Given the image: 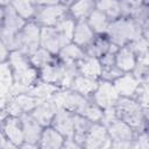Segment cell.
Returning a JSON list of instances; mask_svg holds the SVG:
<instances>
[{
    "instance_id": "6da1fadb",
    "label": "cell",
    "mask_w": 149,
    "mask_h": 149,
    "mask_svg": "<svg viewBox=\"0 0 149 149\" xmlns=\"http://www.w3.org/2000/svg\"><path fill=\"white\" fill-rule=\"evenodd\" d=\"M10 62L15 70V84L26 88L35 79V71L28 68L24 58L19 52L12 54Z\"/></svg>"
},
{
    "instance_id": "7a4b0ae2",
    "label": "cell",
    "mask_w": 149,
    "mask_h": 149,
    "mask_svg": "<svg viewBox=\"0 0 149 149\" xmlns=\"http://www.w3.org/2000/svg\"><path fill=\"white\" fill-rule=\"evenodd\" d=\"M109 34L112 36V38L118 42V43H122L128 38H134L137 35V29L135 27V24L130 21H118L115 23H113L109 28Z\"/></svg>"
},
{
    "instance_id": "3957f363",
    "label": "cell",
    "mask_w": 149,
    "mask_h": 149,
    "mask_svg": "<svg viewBox=\"0 0 149 149\" xmlns=\"http://www.w3.org/2000/svg\"><path fill=\"white\" fill-rule=\"evenodd\" d=\"M23 22L22 19L16 15V13L13 9H8L7 15H6V21H5V27L2 29V38L3 41L9 44L14 45L15 44V33L22 27Z\"/></svg>"
},
{
    "instance_id": "277c9868",
    "label": "cell",
    "mask_w": 149,
    "mask_h": 149,
    "mask_svg": "<svg viewBox=\"0 0 149 149\" xmlns=\"http://www.w3.org/2000/svg\"><path fill=\"white\" fill-rule=\"evenodd\" d=\"M119 112L128 123L133 126L141 125V121H142L141 109H140V106L134 101L122 100L119 105Z\"/></svg>"
},
{
    "instance_id": "5b68a950",
    "label": "cell",
    "mask_w": 149,
    "mask_h": 149,
    "mask_svg": "<svg viewBox=\"0 0 149 149\" xmlns=\"http://www.w3.org/2000/svg\"><path fill=\"white\" fill-rule=\"evenodd\" d=\"M58 108H59V106L56 102L55 98L52 97L49 100L43 101L38 105V107L34 112V118L37 122H40L42 125H45L51 120L52 115L56 113V111Z\"/></svg>"
},
{
    "instance_id": "8992f818",
    "label": "cell",
    "mask_w": 149,
    "mask_h": 149,
    "mask_svg": "<svg viewBox=\"0 0 149 149\" xmlns=\"http://www.w3.org/2000/svg\"><path fill=\"white\" fill-rule=\"evenodd\" d=\"M41 41H42V44L44 48H47L48 50L54 51V52L57 51L66 42L58 30H55L51 28H44L42 30Z\"/></svg>"
},
{
    "instance_id": "52a82bcc",
    "label": "cell",
    "mask_w": 149,
    "mask_h": 149,
    "mask_svg": "<svg viewBox=\"0 0 149 149\" xmlns=\"http://www.w3.org/2000/svg\"><path fill=\"white\" fill-rule=\"evenodd\" d=\"M38 38H40V35H38V29L36 28V26L28 24L24 28L19 43L21 44L22 49L26 52H31L36 49L38 44Z\"/></svg>"
},
{
    "instance_id": "ba28073f",
    "label": "cell",
    "mask_w": 149,
    "mask_h": 149,
    "mask_svg": "<svg viewBox=\"0 0 149 149\" xmlns=\"http://www.w3.org/2000/svg\"><path fill=\"white\" fill-rule=\"evenodd\" d=\"M118 99V91L114 86L108 83H104L100 85L95 93L97 102L102 107H109Z\"/></svg>"
},
{
    "instance_id": "9c48e42d",
    "label": "cell",
    "mask_w": 149,
    "mask_h": 149,
    "mask_svg": "<svg viewBox=\"0 0 149 149\" xmlns=\"http://www.w3.org/2000/svg\"><path fill=\"white\" fill-rule=\"evenodd\" d=\"M38 101L36 97H31V95H26V94H21L19 95L15 100L12 101L10 106H9V112L12 114H20L23 111H29L31 108H34L35 106L38 105Z\"/></svg>"
},
{
    "instance_id": "30bf717a",
    "label": "cell",
    "mask_w": 149,
    "mask_h": 149,
    "mask_svg": "<svg viewBox=\"0 0 149 149\" xmlns=\"http://www.w3.org/2000/svg\"><path fill=\"white\" fill-rule=\"evenodd\" d=\"M109 142L106 136V132L101 126H93L86 140L87 148H105L108 147Z\"/></svg>"
},
{
    "instance_id": "8fae6325",
    "label": "cell",
    "mask_w": 149,
    "mask_h": 149,
    "mask_svg": "<svg viewBox=\"0 0 149 149\" xmlns=\"http://www.w3.org/2000/svg\"><path fill=\"white\" fill-rule=\"evenodd\" d=\"M55 127L59 133L66 136H71L74 133L73 118L68 112H58L55 118Z\"/></svg>"
},
{
    "instance_id": "7c38bea8",
    "label": "cell",
    "mask_w": 149,
    "mask_h": 149,
    "mask_svg": "<svg viewBox=\"0 0 149 149\" xmlns=\"http://www.w3.org/2000/svg\"><path fill=\"white\" fill-rule=\"evenodd\" d=\"M63 106L69 109L84 113L88 105L86 100L78 93H63Z\"/></svg>"
},
{
    "instance_id": "4fadbf2b",
    "label": "cell",
    "mask_w": 149,
    "mask_h": 149,
    "mask_svg": "<svg viewBox=\"0 0 149 149\" xmlns=\"http://www.w3.org/2000/svg\"><path fill=\"white\" fill-rule=\"evenodd\" d=\"M23 137L26 139L27 142L34 143L35 141L38 140L40 136V126L38 122L29 116H23Z\"/></svg>"
},
{
    "instance_id": "5bb4252c",
    "label": "cell",
    "mask_w": 149,
    "mask_h": 149,
    "mask_svg": "<svg viewBox=\"0 0 149 149\" xmlns=\"http://www.w3.org/2000/svg\"><path fill=\"white\" fill-rule=\"evenodd\" d=\"M64 8L62 6H55V7H48L41 10L38 17L44 24H55L58 19L63 15Z\"/></svg>"
},
{
    "instance_id": "9a60e30c",
    "label": "cell",
    "mask_w": 149,
    "mask_h": 149,
    "mask_svg": "<svg viewBox=\"0 0 149 149\" xmlns=\"http://www.w3.org/2000/svg\"><path fill=\"white\" fill-rule=\"evenodd\" d=\"M109 134L115 141H129L132 139L130 128L123 122H112Z\"/></svg>"
},
{
    "instance_id": "2e32d148",
    "label": "cell",
    "mask_w": 149,
    "mask_h": 149,
    "mask_svg": "<svg viewBox=\"0 0 149 149\" xmlns=\"http://www.w3.org/2000/svg\"><path fill=\"white\" fill-rule=\"evenodd\" d=\"M137 87V80L132 76H125L116 80L115 88L119 93L125 95H130L135 92Z\"/></svg>"
},
{
    "instance_id": "e0dca14e",
    "label": "cell",
    "mask_w": 149,
    "mask_h": 149,
    "mask_svg": "<svg viewBox=\"0 0 149 149\" xmlns=\"http://www.w3.org/2000/svg\"><path fill=\"white\" fill-rule=\"evenodd\" d=\"M41 142H42L43 148H59L62 146L63 140L59 133L52 129H47L42 135Z\"/></svg>"
},
{
    "instance_id": "ac0fdd59",
    "label": "cell",
    "mask_w": 149,
    "mask_h": 149,
    "mask_svg": "<svg viewBox=\"0 0 149 149\" xmlns=\"http://www.w3.org/2000/svg\"><path fill=\"white\" fill-rule=\"evenodd\" d=\"M5 132H6V135H7V137L9 139L10 142H13L15 144H19V143L22 142L23 133L20 129V127H19V125H17V122L15 120H9L6 123Z\"/></svg>"
},
{
    "instance_id": "d6986e66",
    "label": "cell",
    "mask_w": 149,
    "mask_h": 149,
    "mask_svg": "<svg viewBox=\"0 0 149 149\" xmlns=\"http://www.w3.org/2000/svg\"><path fill=\"white\" fill-rule=\"evenodd\" d=\"M116 63H118V66L122 70H130L134 68L135 65V62H134V56H133V52L128 49H122L119 55H118V58H116Z\"/></svg>"
},
{
    "instance_id": "ffe728a7",
    "label": "cell",
    "mask_w": 149,
    "mask_h": 149,
    "mask_svg": "<svg viewBox=\"0 0 149 149\" xmlns=\"http://www.w3.org/2000/svg\"><path fill=\"white\" fill-rule=\"evenodd\" d=\"M73 88L80 93L87 94V93H91L95 88V83L90 78L77 77L73 80Z\"/></svg>"
},
{
    "instance_id": "44dd1931",
    "label": "cell",
    "mask_w": 149,
    "mask_h": 149,
    "mask_svg": "<svg viewBox=\"0 0 149 149\" xmlns=\"http://www.w3.org/2000/svg\"><path fill=\"white\" fill-rule=\"evenodd\" d=\"M92 37V31L91 29L85 24L80 23L77 26L76 31H74V41L78 44H86Z\"/></svg>"
},
{
    "instance_id": "7402d4cb",
    "label": "cell",
    "mask_w": 149,
    "mask_h": 149,
    "mask_svg": "<svg viewBox=\"0 0 149 149\" xmlns=\"http://www.w3.org/2000/svg\"><path fill=\"white\" fill-rule=\"evenodd\" d=\"M81 72L87 77H97L101 72L99 62L95 58H91V59L86 61L81 65Z\"/></svg>"
},
{
    "instance_id": "603a6c76",
    "label": "cell",
    "mask_w": 149,
    "mask_h": 149,
    "mask_svg": "<svg viewBox=\"0 0 149 149\" xmlns=\"http://www.w3.org/2000/svg\"><path fill=\"white\" fill-rule=\"evenodd\" d=\"M98 7L111 16H116L120 13V6L115 0H98Z\"/></svg>"
},
{
    "instance_id": "cb8c5ba5",
    "label": "cell",
    "mask_w": 149,
    "mask_h": 149,
    "mask_svg": "<svg viewBox=\"0 0 149 149\" xmlns=\"http://www.w3.org/2000/svg\"><path fill=\"white\" fill-rule=\"evenodd\" d=\"M90 24L97 31H104L107 28V19L101 12H93L90 17Z\"/></svg>"
},
{
    "instance_id": "d4e9b609",
    "label": "cell",
    "mask_w": 149,
    "mask_h": 149,
    "mask_svg": "<svg viewBox=\"0 0 149 149\" xmlns=\"http://www.w3.org/2000/svg\"><path fill=\"white\" fill-rule=\"evenodd\" d=\"M63 74V69L58 66H50L47 65L43 69V78L48 83H55L62 78Z\"/></svg>"
},
{
    "instance_id": "484cf974",
    "label": "cell",
    "mask_w": 149,
    "mask_h": 149,
    "mask_svg": "<svg viewBox=\"0 0 149 149\" xmlns=\"http://www.w3.org/2000/svg\"><path fill=\"white\" fill-rule=\"evenodd\" d=\"M13 5L15 7V10L23 17H28L33 14L34 7L31 3V0H14Z\"/></svg>"
},
{
    "instance_id": "4316f807",
    "label": "cell",
    "mask_w": 149,
    "mask_h": 149,
    "mask_svg": "<svg viewBox=\"0 0 149 149\" xmlns=\"http://www.w3.org/2000/svg\"><path fill=\"white\" fill-rule=\"evenodd\" d=\"M92 7V1L91 0H79L72 6V13L77 17L85 16Z\"/></svg>"
},
{
    "instance_id": "83f0119b",
    "label": "cell",
    "mask_w": 149,
    "mask_h": 149,
    "mask_svg": "<svg viewBox=\"0 0 149 149\" xmlns=\"http://www.w3.org/2000/svg\"><path fill=\"white\" fill-rule=\"evenodd\" d=\"M55 91H56V87L52 86L51 84H41L31 91V94L36 98L37 97L38 98H48L51 94H54Z\"/></svg>"
},
{
    "instance_id": "f1b7e54d",
    "label": "cell",
    "mask_w": 149,
    "mask_h": 149,
    "mask_svg": "<svg viewBox=\"0 0 149 149\" xmlns=\"http://www.w3.org/2000/svg\"><path fill=\"white\" fill-rule=\"evenodd\" d=\"M62 57L66 61V62H72V61H76L78 58L81 57V51L74 47V45H66L63 50H62Z\"/></svg>"
},
{
    "instance_id": "f546056e",
    "label": "cell",
    "mask_w": 149,
    "mask_h": 149,
    "mask_svg": "<svg viewBox=\"0 0 149 149\" xmlns=\"http://www.w3.org/2000/svg\"><path fill=\"white\" fill-rule=\"evenodd\" d=\"M57 30L61 33V35L64 37V40L68 42V41L71 38L72 33H73V23H72V21H70V20L62 21V22L58 24Z\"/></svg>"
},
{
    "instance_id": "4dcf8cb0",
    "label": "cell",
    "mask_w": 149,
    "mask_h": 149,
    "mask_svg": "<svg viewBox=\"0 0 149 149\" xmlns=\"http://www.w3.org/2000/svg\"><path fill=\"white\" fill-rule=\"evenodd\" d=\"M50 61V56L44 50H38L33 55V62L36 65H45Z\"/></svg>"
},
{
    "instance_id": "1f68e13d",
    "label": "cell",
    "mask_w": 149,
    "mask_h": 149,
    "mask_svg": "<svg viewBox=\"0 0 149 149\" xmlns=\"http://www.w3.org/2000/svg\"><path fill=\"white\" fill-rule=\"evenodd\" d=\"M12 81V74L9 66L7 64H0V83L10 85Z\"/></svg>"
},
{
    "instance_id": "d6a6232c",
    "label": "cell",
    "mask_w": 149,
    "mask_h": 149,
    "mask_svg": "<svg viewBox=\"0 0 149 149\" xmlns=\"http://www.w3.org/2000/svg\"><path fill=\"white\" fill-rule=\"evenodd\" d=\"M84 114H85L90 120H93V121L100 120V119L102 118V113H101L100 109H98L97 107H90V106H87L86 109L84 111Z\"/></svg>"
},
{
    "instance_id": "836d02e7",
    "label": "cell",
    "mask_w": 149,
    "mask_h": 149,
    "mask_svg": "<svg viewBox=\"0 0 149 149\" xmlns=\"http://www.w3.org/2000/svg\"><path fill=\"white\" fill-rule=\"evenodd\" d=\"M73 123H74V130H76V137L79 139L81 137V135L84 134L85 132V128H86V123L83 119L80 118H73Z\"/></svg>"
},
{
    "instance_id": "e575fe53",
    "label": "cell",
    "mask_w": 149,
    "mask_h": 149,
    "mask_svg": "<svg viewBox=\"0 0 149 149\" xmlns=\"http://www.w3.org/2000/svg\"><path fill=\"white\" fill-rule=\"evenodd\" d=\"M74 78V71L72 68H66V69H63V74H62V83L63 85H70L72 83Z\"/></svg>"
},
{
    "instance_id": "d590c367",
    "label": "cell",
    "mask_w": 149,
    "mask_h": 149,
    "mask_svg": "<svg viewBox=\"0 0 149 149\" xmlns=\"http://www.w3.org/2000/svg\"><path fill=\"white\" fill-rule=\"evenodd\" d=\"M140 102L144 107H147V105H148V88H147V85H143V87H142V91L140 93Z\"/></svg>"
},
{
    "instance_id": "8d00e7d4",
    "label": "cell",
    "mask_w": 149,
    "mask_h": 149,
    "mask_svg": "<svg viewBox=\"0 0 149 149\" xmlns=\"http://www.w3.org/2000/svg\"><path fill=\"white\" fill-rule=\"evenodd\" d=\"M135 48L142 52H146L147 51V41L143 40V38H140L136 43H135Z\"/></svg>"
},
{
    "instance_id": "74e56055",
    "label": "cell",
    "mask_w": 149,
    "mask_h": 149,
    "mask_svg": "<svg viewBox=\"0 0 149 149\" xmlns=\"http://www.w3.org/2000/svg\"><path fill=\"white\" fill-rule=\"evenodd\" d=\"M136 147H140V148H143V149H148L149 147V143H148V137L147 135H143L139 139V142L136 144Z\"/></svg>"
},
{
    "instance_id": "f35d334b",
    "label": "cell",
    "mask_w": 149,
    "mask_h": 149,
    "mask_svg": "<svg viewBox=\"0 0 149 149\" xmlns=\"http://www.w3.org/2000/svg\"><path fill=\"white\" fill-rule=\"evenodd\" d=\"M105 120H106V122H114L115 121V112L108 109L105 114Z\"/></svg>"
},
{
    "instance_id": "ab89813d",
    "label": "cell",
    "mask_w": 149,
    "mask_h": 149,
    "mask_svg": "<svg viewBox=\"0 0 149 149\" xmlns=\"http://www.w3.org/2000/svg\"><path fill=\"white\" fill-rule=\"evenodd\" d=\"M113 147H115V148H128L129 147V142L128 141H115Z\"/></svg>"
},
{
    "instance_id": "60d3db41",
    "label": "cell",
    "mask_w": 149,
    "mask_h": 149,
    "mask_svg": "<svg viewBox=\"0 0 149 149\" xmlns=\"http://www.w3.org/2000/svg\"><path fill=\"white\" fill-rule=\"evenodd\" d=\"M6 55H7L6 47H5L3 43L0 41V61H3V59L6 58Z\"/></svg>"
},
{
    "instance_id": "b9f144b4",
    "label": "cell",
    "mask_w": 149,
    "mask_h": 149,
    "mask_svg": "<svg viewBox=\"0 0 149 149\" xmlns=\"http://www.w3.org/2000/svg\"><path fill=\"white\" fill-rule=\"evenodd\" d=\"M0 147H5V148H9V147H13V144L9 142H5V140L1 139V143H0Z\"/></svg>"
},
{
    "instance_id": "7bdbcfd3",
    "label": "cell",
    "mask_w": 149,
    "mask_h": 149,
    "mask_svg": "<svg viewBox=\"0 0 149 149\" xmlns=\"http://www.w3.org/2000/svg\"><path fill=\"white\" fill-rule=\"evenodd\" d=\"M40 3H56L58 0H36Z\"/></svg>"
},
{
    "instance_id": "ee69618b",
    "label": "cell",
    "mask_w": 149,
    "mask_h": 149,
    "mask_svg": "<svg viewBox=\"0 0 149 149\" xmlns=\"http://www.w3.org/2000/svg\"><path fill=\"white\" fill-rule=\"evenodd\" d=\"M2 106H3V98H0V118L2 116Z\"/></svg>"
},
{
    "instance_id": "f6af8a7d",
    "label": "cell",
    "mask_w": 149,
    "mask_h": 149,
    "mask_svg": "<svg viewBox=\"0 0 149 149\" xmlns=\"http://www.w3.org/2000/svg\"><path fill=\"white\" fill-rule=\"evenodd\" d=\"M8 1H9V0H0V3H1V5H3V3H7Z\"/></svg>"
},
{
    "instance_id": "bcb514c9",
    "label": "cell",
    "mask_w": 149,
    "mask_h": 149,
    "mask_svg": "<svg viewBox=\"0 0 149 149\" xmlns=\"http://www.w3.org/2000/svg\"><path fill=\"white\" fill-rule=\"evenodd\" d=\"M1 19H2V10L0 9V20H1Z\"/></svg>"
}]
</instances>
